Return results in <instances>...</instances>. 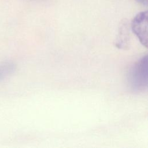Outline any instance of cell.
Returning <instances> with one entry per match:
<instances>
[{
    "label": "cell",
    "mask_w": 148,
    "mask_h": 148,
    "mask_svg": "<svg viewBox=\"0 0 148 148\" xmlns=\"http://www.w3.org/2000/svg\"><path fill=\"white\" fill-rule=\"evenodd\" d=\"M130 31L128 24L123 21L119 28V33L115 42V46L121 49H125L129 45Z\"/></svg>",
    "instance_id": "obj_3"
},
{
    "label": "cell",
    "mask_w": 148,
    "mask_h": 148,
    "mask_svg": "<svg viewBox=\"0 0 148 148\" xmlns=\"http://www.w3.org/2000/svg\"><path fill=\"white\" fill-rule=\"evenodd\" d=\"M147 56H143L128 71V84L134 92L144 91L147 88Z\"/></svg>",
    "instance_id": "obj_1"
},
{
    "label": "cell",
    "mask_w": 148,
    "mask_h": 148,
    "mask_svg": "<svg viewBox=\"0 0 148 148\" xmlns=\"http://www.w3.org/2000/svg\"><path fill=\"white\" fill-rule=\"evenodd\" d=\"M132 32L137 36L142 45L147 47V12H141L132 19L131 23Z\"/></svg>",
    "instance_id": "obj_2"
},
{
    "label": "cell",
    "mask_w": 148,
    "mask_h": 148,
    "mask_svg": "<svg viewBox=\"0 0 148 148\" xmlns=\"http://www.w3.org/2000/svg\"><path fill=\"white\" fill-rule=\"evenodd\" d=\"M16 69V65L12 62H4L0 64V81L9 76Z\"/></svg>",
    "instance_id": "obj_4"
},
{
    "label": "cell",
    "mask_w": 148,
    "mask_h": 148,
    "mask_svg": "<svg viewBox=\"0 0 148 148\" xmlns=\"http://www.w3.org/2000/svg\"><path fill=\"white\" fill-rule=\"evenodd\" d=\"M137 2L145 5V6H147V0H135Z\"/></svg>",
    "instance_id": "obj_5"
}]
</instances>
